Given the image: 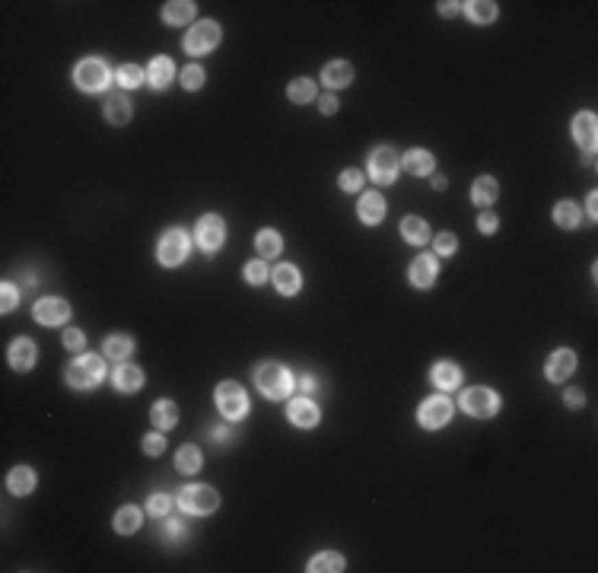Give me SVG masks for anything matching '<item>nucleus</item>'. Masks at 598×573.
Here are the masks:
<instances>
[{
    "mask_svg": "<svg viewBox=\"0 0 598 573\" xmlns=\"http://www.w3.org/2000/svg\"><path fill=\"white\" fill-rule=\"evenodd\" d=\"M255 382H258V389L264 392L268 398H284L286 392H290V373H286L280 363H264V366H258Z\"/></svg>",
    "mask_w": 598,
    "mask_h": 573,
    "instance_id": "nucleus-1",
    "label": "nucleus"
},
{
    "mask_svg": "<svg viewBox=\"0 0 598 573\" xmlns=\"http://www.w3.org/2000/svg\"><path fill=\"white\" fill-rule=\"evenodd\" d=\"M179 506L191 516H204V513H214L220 506V497L214 487H185L182 497H179Z\"/></svg>",
    "mask_w": 598,
    "mask_h": 573,
    "instance_id": "nucleus-2",
    "label": "nucleus"
},
{
    "mask_svg": "<svg viewBox=\"0 0 598 573\" xmlns=\"http://www.w3.org/2000/svg\"><path fill=\"white\" fill-rule=\"evenodd\" d=\"M217 408L223 417L239 420V417L249 411V398H245V392L239 389L235 382H220L217 385Z\"/></svg>",
    "mask_w": 598,
    "mask_h": 573,
    "instance_id": "nucleus-3",
    "label": "nucleus"
},
{
    "mask_svg": "<svg viewBox=\"0 0 598 573\" xmlns=\"http://www.w3.org/2000/svg\"><path fill=\"white\" fill-rule=\"evenodd\" d=\"M102 376H105V366L99 357H80L77 363H70V370H67V382L77 385V389H89Z\"/></svg>",
    "mask_w": 598,
    "mask_h": 573,
    "instance_id": "nucleus-4",
    "label": "nucleus"
},
{
    "mask_svg": "<svg viewBox=\"0 0 598 573\" xmlns=\"http://www.w3.org/2000/svg\"><path fill=\"white\" fill-rule=\"evenodd\" d=\"M369 172H373V179L379 185L395 182V175H398V157H395V150H389V147L373 150V157H369Z\"/></svg>",
    "mask_w": 598,
    "mask_h": 573,
    "instance_id": "nucleus-5",
    "label": "nucleus"
},
{
    "mask_svg": "<svg viewBox=\"0 0 598 573\" xmlns=\"http://www.w3.org/2000/svg\"><path fill=\"white\" fill-rule=\"evenodd\" d=\"M496 405H500V398H496L490 389H468L465 395H461V408L468 411V414H474V417L496 414Z\"/></svg>",
    "mask_w": 598,
    "mask_h": 573,
    "instance_id": "nucleus-6",
    "label": "nucleus"
},
{
    "mask_svg": "<svg viewBox=\"0 0 598 573\" xmlns=\"http://www.w3.org/2000/svg\"><path fill=\"white\" fill-rule=\"evenodd\" d=\"M73 77H77V83L83 89H102L105 83H108V67H105L102 61H95V58H89V61H80L77 70H73Z\"/></svg>",
    "mask_w": 598,
    "mask_h": 573,
    "instance_id": "nucleus-7",
    "label": "nucleus"
},
{
    "mask_svg": "<svg viewBox=\"0 0 598 573\" xmlns=\"http://www.w3.org/2000/svg\"><path fill=\"white\" fill-rule=\"evenodd\" d=\"M217 42H220V26L217 23H198V26L185 35V48H188L191 54L210 52Z\"/></svg>",
    "mask_w": 598,
    "mask_h": 573,
    "instance_id": "nucleus-8",
    "label": "nucleus"
},
{
    "mask_svg": "<svg viewBox=\"0 0 598 573\" xmlns=\"http://www.w3.org/2000/svg\"><path fill=\"white\" fill-rule=\"evenodd\" d=\"M185 255H188V236L182 229H169L163 236V243H159V261L172 268V265L185 261Z\"/></svg>",
    "mask_w": 598,
    "mask_h": 573,
    "instance_id": "nucleus-9",
    "label": "nucleus"
},
{
    "mask_svg": "<svg viewBox=\"0 0 598 573\" xmlns=\"http://www.w3.org/2000/svg\"><path fill=\"white\" fill-rule=\"evenodd\" d=\"M226 239V229H223V220L220 217H200L198 220V245L200 249H207V252H217L220 245H223Z\"/></svg>",
    "mask_w": 598,
    "mask_h": 573,
    "instance_id": "nucleus-10",
    "label": "nucleus"
},
{
    "mask_svg": "<svg viewBox=\"0 0 598 573\" xmlns=\"http://www.w3.org/2000/svg\"><path fill=\"white\" fill-rule=\"evenodd\" d=\"M452 417V405L446 398H426L424 405H420V424L424 427H442L446 420Z\"/></svg>",
    "mask_w": 598,
    "mask_h": 573,
    "instance_id": "nucleus-11",
    "label": "nucleus"
},
{
    "mask_svg": "<svg viewBox=\"0 0 598 573\" xmlns=\"http://www.w3.org/2000/svg\"><path fill=\"white\" fill-rule=\"evenodd\" d=\"M573 370H576V354L573 350H554L551 360H547V379L551 382H564Z\"/></svg>",
    "mask_w": 598,
    "mask_h": 573,
    "instance_id": "nucleus-12",
    "label": "nucleus"
},
{
    "mask_svg": "<svg viewBox=\"0 0 598 573\" xmlns=\"http://www.w3.org/2000/svg\"><path fill=\"white\" fill-rule=\"evenodd\" d=\"M67 315H70V306L64 300H42V303H35V319L42 322V325H61Z\"/></svg>",
    "mask_w": 598,
    "mask_h": 573,
    "instance_id": "nucleus-13",
    "label": "nucleus"
},
{
    "mask_svg": "<svg viewBox=\"0 0 598 573\" xmlns=\"http://www.w3.org/2000/svg\"><path fill=\"white\" fill-rule=\"evenodd\" d=\"M433 280H436V258L424 255V258H417L411 265V284L414 286H430Z\"/></svg>",
    "mask_w": 598,
    "mask_h": 573,
    "instance_id": "nucleus-14",
    "label": "nucleus"
},
{
    "mask_svg": "<svg viewBox=\"0 0 598 573\" xmlns=\"http://www.w3.org/2000/svg\"><path fill=\"white\" fill-rule=\"evenodd\" d=\"M573 134L586 150H595V115L582 112L576 122H573Z\"/></svg>",
    "mask_w": 598,
    "mask_h": 573,
    "instance_id": "nucleus-15",
    "label": "nucleus"
},
{
    "mask_svg": "<svg viewBox=\"0 0 598 573\" xmlns=\"http://www.w3.org/2000/svg\"><path fill=\"white\" fill-rule=\"evenodd\" d=\"M10 363L16 370H29L35 363V344L29 338H19L13 348H10Z\"/></svg>",
    "mask_w": 598,
    "mask_h": 573,
    "instance_id": "nucleus-16",
    "label": "nucleus"
},
{
    "mask_svg": "<svg viewBox=\"0 0 598 573\" xmlns=\"http://www.w3.org/2000/svg\"><path fill=\"white\" fill-rule=\"evenodd\" d=\"M290 420L299 427H312L315 420H319V408H315L312 401H306V398H296L293 405H290Z\"/></svg>",
    "mask_w": 598,
    "mask_h": 573,
    "instance_id": "nucleus-17",
    "label": "nucleus"
},
{
    "mask_svg": "<svg viewBox=\"0 0 598 573\" xmlns=\"http://www.w3.org/2000/svg\"><path fill=\"white\" fill-rule=\"evenodd\" d=\"M360 217L366 220V223H379L382 217H385V201H382V194H363V201H360Z\"/></svg>",
    "mask_w": 598,
    "mask_h": 573,
    "instance_id": "nucleus-18",
    "label": "nucleus"
},
{
    "mask_svg": "<svg viewBox=\"0 0 598 573\" xmlns=\"http://www.w3.org/2000/svg\"><path fill=\"white\" fill-rule=\"evenodd\" d=\"M105 115H108V122H112V124H124L130 118V102L124 99L122 93L108 95V102H105Z\"/></svg>",
    "mask_w": 598,
    "mask_h": 573,
    "instance_id": "nucleus-19",
    "label": "nucleus"
},
{
    "mask_svg": "<svg viewBox=\"0 0 598 573\" xmlns=\"http://www.w3.org/2000/svg\"><path fill=\"white\" fill-rule=\"evenodd\" d=\"M274 286H277L280 293H296L299 290V271L293 265H280L274 271Z\"/></svg>",
    "mask_w": 598,
    "mask_h": 573,
    "instance_id": "nucleus-20",
    "label": "nucleus"
},
{
    "mask_svg": "<svg viewBox=\"0 0 598 573\" xmlns=\"http://www.w3.org/2000/svg\"><path fill=\"white\" fill-rule=\"evenodd\" d=\"M321 77H325V83H328V87H347V83L354 80V67H350V64H344V61H334V64H328V67H325V74H321Z\"/></svg>",
    "mask_w": 598,
    "mask_h": 573,
    "instance_id": "nucleus-21",
    "label": "nucleus"
},
{
    "mask_svg": "<svg viewBox=\"0 0 598 573\" xmlns=\"http://www.w3.org/2000/svg\"><path fill=\"white\" fill-rule=\"evenodd\" d=\"M401 236H404L408 243L420 245L430 239V229H426V223L420 217H408V220H401Z\"/></svg>",
    "mask_w": 598,
    "mask_h": 573,
    "instance_id": "nucleus-22",
    "label": "nucleus"
},
{
    "mask_svg": "<svg viewBox=\"0 0 598 573\" xmlns=\"http://www.w3.org/2000/svg\"><path fill=\"white\" fill-rule=\"evenodd\" d=\"M115 529L122 532V535L137 532L140 529V510H137V506H122V510H118V516H115Z\"/></svg>",
    "mask_w": 598,
    "mask_h": 573,
    "instance_id": "nucleus-23",
    "label": "nucleus"
},
{
    "mask_svg": "<svg viewBox=\"0 0 598 573\" xmlns=\"http://www.w3.org/2000/svg\"><path fill=\"white\" fill-rule=\"evenodd\" d=\"M496 194H500V188H496V182L490 179V175H484V179H477L474 182V191H471V198H474V204H494Z\"/></svg>",
    "mask_w": 598,
    "mask_h": 573,
    "instance_id": "nucleus-24",
    "label": "nucleus"
},
{
    "mask_svg": "<svg viewBox=\"0 0 598 573\" xmlns=\"http://www.w3.org/2000/svg\"><path fill=\"white\" fill-rule=\"evenodd\" d=\"M404 169L414 175H426L433 169V157H430L426 150H411L408 157H404Z\"/></svg>",
    "mask_w": 598,
    "mask_h": 573,
    "instance_id": "nucleus-25",
    "label": "nucleus"
},
{
    "mask_svg": "<svg viewBox=\"0 0 598 573\" xmlns=\"http://www.w3.org/2000/svg\"><path fill=\"white\" fill-rule=\"evenodd\" d=\"M140 382H143V373H140L137 366H118V373H115V385H118L122 392L140 389Z\"/></svg>",
    "mask_w": 598,
    "mask_h": 573,
    "instance_id": "nucleus-26",
    "label": "nucleus"
},
{
    "mask_svg": "<svg viewBox=\"0 0 598 573\" xmlns=\"http://www.w3.org/2000/svg\"><path fill=\"white\" fill-rule=\"evenodd\" d=\"M459 379H461L459 366H452V363H436L433 366V382L439 385V389H455Z\"/></svg>",
    "mask_w": 598,
    "mask_h": 573,
    "instance_id": "nucleus-27",
    "label": "nucleus"
},
{
    "mask_svg": "<svg viewBox=\"0 0 598 573\" xmlns=\"http://www.w3.org/2000/svg\"><path fill=\"white\" fill-rule=\"evenodd\" d=\"M153 424L159 427V430H165V427H172L175 420H179V411H175V405L172 401H157V405H153Z\"/></svg>",
    "mask_w": 598,
    "mask_h": 573,
    "instance_id": "nucleus-28",
    "label": "nucleus"
},
{
    "mask_svg": "<svg viewBox=\"0 0 598 573\" xmlns=\"http://www.w3.org/2000/svg\"><path fill=\"white\" fill-rule=\"evenodd\" d=\"M191 16H194V3H188V0H179V3H165V10H163V19H165V23H188Z\"/></svg>",
    "mask_w": 598,
    "mask_h": 573,
    "instance_id": "nucleus-29",
    "label": "nucleus"
},
{
    "mask_svg": "<svg viewBox=\"0 0 598 573\" xmlns=\"http://www.w3.org/2000/svg\"><path fill=\"white\" fill-rule=\"evenodd\" d=\"M255 245H258V255H264V258L280 255V236L274 233V229H261L258 239H255Z\"/></svg>",
    "mask_w": 598,
    "mask_h": 573,
    "instance_id": "nucleus-30",
    "label": "nucleus"
},
{
    "mask_svg": "<svg viewBox=\"0 0 598 573\" xmlns=\"http://www.w3.org/2000/svg\"><path fill=\"white\" fill-rule=\"evenodd\" d=\"M172 80V61L169 58H157V61L150 64V83L153 87H165Z\"/></svg>",
    "mask_w": 598,
    "mask_h": 573,
    "instance_id": "nucleus-31",
    "label": "nucleus"
},
{
    "mask_svg": "<svg viewBox=\"0 0 598 573\" xmlns=\"http://www.w3.org/2000/svg\"><path fill=\"white\" fill-rule=\"evenodd\" d=\"M179 471H185V475H191V471H198L200 469V452L198 446H182L179 449Z\"/></svg>",
    "mask_w": 598,
    "mask_h": 573,
    "instance_id": "nucleus-32",
    "label": "nucleus"
},
{
    "mask_svg": "<svg viewBox=\"0 0 598 573\" xmlns=\"http://www.w3.org/2000/svg\"><path fill=\"white\" fill-rule=\"evenodd\" d=\"M554 220H557L560 226H564V229H570V226L579 223V207H576L573 201H564V204H557Z\"/></svg>",
    "mask_w": 598,
    "mask_h": 573,
    "instance_id": "nucleus-33",
    "label": "nucleus"
},
{
    "mask_svg": "<svg viewBox=\"0 0 598 573\" xmlns=\"http://www.w3.org/2000/svg\"><path fill=\"white\" fill-rule=\"evenodd\" d=\"M130 338H124V335H115V338L105 341V357H112V360H124V357L130 354Z\"/></svg>",
    "mask_w": 598,
    "mask_h": 573,
    "instance_id": "nucleus-34",
    "label": "nucleus"
},
{
    "mask_svg": "<svg viewBox=\"0 0 598 573\" xmlns=\"http://www.w3.org/2000/svg\"><path fill=\"white\" fill-rule=\"evenodd\" d=\"M309 570H315V573H321V570H344V557L334 554V551H325V554H319L312 564H309Z\"/></svg>",
    "mask_w": 598,
    "mask_h": 573,
    "instance_id": "nucleus-35",
    "label": "nucleus"
},
{
    "mask_svg": "<svg viewBox=\"0 0 598 573\" xmlns=\"http://www.w3.org/2000/svg\"><path fill=\"white\" fill-rule=\"evenodd\" d=\"M32 484H35V477H32V471L29 469H16L13 475H10V491H13V494H29Z\"/></svg>",
    "mask_w": 598,
    "mask_h": 573,
    "instance_id": "nucleus-36",
    "label": "nucleus"
},
{
    "mask_svg": "<svg viewBox=\"0 0 598 573\" xmlns=\"http://www.w3.org/2000/svg\"><path fill=\"white\" fill-rule=\"evenodd\" d=\"M468 16L474 19V23H490V19L496 16V7L490 0H474V3H468Z\"/></svg>",
    "mask_w": 598,
    "mask_h": 573,
    "instance_id": "nucleus-37",
    "label": "nucleus"
},
{
    "mask_svg": "<svg viewBox=\"0 0 598 573\" xmlns=\"http://www.w3.org/2000/svg\"><path fill=\"white\" fill-rule=\"evenodd\" d=\"M312 93H315V87L306 77H299V80H293V83H290V99H293V102H299V105L309 102V99H312Z\"/></svg>",
    "mask_w": 598,
    "mask_h": 573,
    "instance_id": "nucleus-38",
    "label": "nucleus"
},
{
    "mask_svg": "<svg viewBox=\"0 0 598 573\" xmlns=\"http://www.w3.org/2000/svg\"><path fill=\"white\" fill-rule=\"evenodd\" d=\"M118 83H122V87H140V83H143V70L140 67H134V64H124L122 70H118Z\"/></svg>",
    "mask_w": 598,
    "mask_h": 573,
    "instance_id": "nucleus-39",
    "label": "nucleus"
},
{
    "mask_svg": "<svg viewBox=\"0 0 598 573\" xmlns=\"http://www.w3.org/2000/svg\"><path fill=\"white\" fill-rule=\"evenodd\" d=\"M182 83H185L188 89H198L200 83H204V70L194 67V64H191V67H185V70H182Z\"/></svg>",
    "mask_w": 598,
    "mask_h": 573,
    "instance_id": "nucleus-40",
    "label": "nucleus"
},
{
    "mask_svg": "<svg viewBox=\"0 0 598 573\" xmlns=\"http://www.w3.org/2000/svg\"><path fill=\"white\" fill-rule=\"evenodd\" d=\"M245 278H249V284H264V280H268V268H264L261 261H252V265L245 268Z\"/></svg>",
    "mask_w": 598,
    "mask_h": 573,
    "instance_id": "nucleus-41",
    "label": "nucleus"
},
{
    "mask_svg": "<svg viewBox=\"0 0 598 573\" xmlns=\"http://www.w3.org/2000/svg\"><path fill=\"white\" fill-rule=\"evenodd\" d=\"M360 185H363V175L356 172V169H347V172L341 175V188L344 191H356Z\"/></svg>",
    "mask_w": 598,
    "mask_h": 573,
    "instance_id": "nucleus-42",
    "label": "nucleus"
},
{
    "mask_svg": "<svg viewBox=\"0 0 598 573\" xmlns=\"http://www.w3.org/2000/svg\"><path fill=\"white\" fill-rule=\"evenodd\" d=\"M455 245H459V243H455V236L442 233L439 239H436V252H439V255H452V252H455Z\"/></svg>",
    "mask_w": 598,
    "mask_h": 573,
    "instance_id": "nucleus-43",
    "label": "nucleus"
},
{
    "mask_svg": "<svg viewBox=\"0 0 598 573\" xmlns=\"http://www.w3.org/2000/svg\"><path fill=\"white\" fill-rule=\"evenodd\" d=\"M13 306H16V286L3 284V300H0V309H3V313H10Z\"/></svg>",
    "mask_w": 598,
    "mask_h": 573,
    "instance_id": "nucleus-44",
    "label": "nucleus"
},
{
    "mask_svg": "<svg viewBox=\"0 0 598 573\" xmlns=\"http://www.w3.org/2000/svg\"><path fill=\"white\" fill-rule=\"evenodd\" d=\"M153 516H165L169 513V497H163V494H157L153 500H150V506H147Z\"/></svg>",
    "mask_w": 598,
    "mask_h": 573,
    "instance_id": "nucleus-45",
    "label": "nucleus"
},
{
    "mask_svg": "<svg viewBox=\"0 0 598 573\" xmlns=\"http://www.w3.org/2000/svg\"><path fill=\"white\" fill-rule=\"evenodd\" d=\"M143 449H147V452H150V456H159V452H163V449H165V443H163V436H159V434H150V436H147V440H143Z\"/></svg>",
    "mask_w": 598,
    "mask_h": 573,
    "instance_id": "nucleus-46",
    "label": "nucleus"
},
{
    "mask_svg": "<svg viewBox=\"0 0 598 573\" xmlns=\"http://www.w3.org/2000/svg\"><path fill=\"white\" fill-rule=\"evenodd\" d=\"M64 344H67L70 350H80L83 348V335H80L77 328H70V331H64Z\"/></svg>",
    "mask_w": 598,
    "mask_h": 573,
    "instance_id": "nucleus-47",
    "label": "nucleus"
},
{
    "mask_svg": "<svg viewBox=\"0 0 598 573\" xmlns=\"http://www.w3.org/2000/svg\"><path fill=\"white\" fill-rule=\"evenodd\" d=\"M566 405H570V408H579V405H582V392L579 389H566Z\"/></svg>",
    "mask_w": 598,
    "mask_h": 573,
    "instance_id": "nucleus-48",
    "label": "nucleus"
},
{
    "mask_svg": "<svg viewBox=\"0 0 598 573\" xmlns=\"http://www.w3.org/2000/svg\"><path fill=\"white\" fill-rule=\"evenodd\" d=\"M481 229H484V233H494V229H496V217H494V214H484V217H481Z\"/></svg>",
    "mask_w": 598,
    "mask_h": 573,
    "instance_id": "nucleus-49",
    "label": "nucleus"
},
{
    "mask_svg": "<svg viewBox=\"0 0 598 573\" xmlns=\"http://www.w3.org/2000/svg\"><path fill=\"white\" fill-rule=\"evenodd\" d=\"M334 109H338V99H334V95H325V99H321V112L331 115Z\"/></svg>",
    "mask_w": 598,
    "mask_h": 573,
    "instance_id": "nucleus-50",
    "label": "nucleus"
},
{
    "mask_svg": "<svg viewBox=\"0 0 598 573\" xmlns=\"http://www.w3.org/2000/svg\"><path fill=\"white\" fill-rule=\"evenodd\" d=\"M455 10H459V3H449V0H446V3H439V13H442V16H452Z\"/></svg>",
    "mask_w": 598,
    "mask_h": 573,
    "instance_id": "nucleus-51",
    "label": "nucleus"
},
{
    "mask_svg": "<svg viewBox=\"0 0 598 573\" xmlns=\"http://www.w3.org/2000/svg\"><path fill=\"white\" fill-rule=\"evenodd\" d=\"M303 389H306V392L315 389V379H312V376H303Z\"/></svg>",
    "mask_w": 598,
    "mask_h": 573,
    "instance_id": "nucleus-52",
    "label": "nucleus"
},
{
    "mask_svg": "<svg viewBox=\"0 0 598 573\" xmlns=\"http://www.w3.org/2000/svg\"><path fill=\"white\" fill-rule=\"evenodd\" d=\"M165 532H169V535H179V532H182V526H179V522H169V526H165Z\"/></svg>",
    "mask_w": 598,
    "mask_h": 573,
    "instance_id": "nucleus-53",
    "label": "nucleus"
},
{
    "mask_svg": "<svg viewBox=\"0 0 598 573\" xmlns=\"http://www.w3.org/2000/svg\"><path fill=\"white\" fill-rule=\"evenodd\" d=\"M595 204H598V198H595V194H589V214H592V217H595V214H598V210H595Z\"/></svg>",
    "mask_w": 598,
    "mask_h": 573,
    "instance_id": "nucleus-54",
    "label": "nucleus"
}]
</instances>
